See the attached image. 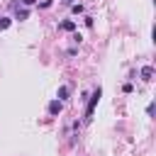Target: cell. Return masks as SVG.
Instances as JSON below:
<instances>
[{"mask_svg":"<svg viewBox=\"0 0 156 156\" xmlns=\"http://www.w3.org/2000/svg\"><path fill=\"white\" fill-rule=\"evenodd\" d=\"M100 98H102V88H95V90H93V95H88V105H85V122H90V117H93V112H95V107H98Z\"/></svg>","mask_w":156,"mask_h":156,"instance_id":"6da1fadb","label":"cell"},{"mask_svg":"<svg viewBox=\"0 0 156 156\" xmlns=\"http://www.w3.org/2000/svg\"><path fill=\"white\" fill-rule=\"evenodd\" d=\"M61 110H63V102H61V100H51V102H49V115H51V117H58Z\"/></svg>","mask_w":156,"mask_h":156,"instance_id":"7a4b0ae2","label":"cell"},{"mask_svg":"<svg viewBox=\"0 0 156 156\" xmlns=\"http://www.w3.org/2000/svg\"><path fill=\"white\" fill-rule=\"evenodd\" d=\"M58 29H63V32H76V22H73V20H63V22H58Z\"/></svg>","mask_w":156,"mask_h":156,"instance_id":"3957f363","label":"cell"},{"mask_svg":"<svg viewBox=\"0 0 156 156\" xmlns=\"http://www.w3.org/2000/svg\"><path fill=\"white\" fill-rule=\"evenodd\" d=\"M139 76H141V80H146V83H149V80L154 78V68H151V66H144V68L139 71Z\"/></svg>","mask_w":156,"mask_h":156,"instance_id":"277c9868","label":"cell"},{"mask_svg":"<svg viewBox=\"0 0 156 156\" xmlns=\"http://www.w3.org/2000/svg\"><path fill=\"white\" fill-rule=\"evenodd\" d=\"M56 95H58V98H56V100H61V102H66V100H68V95H71V90H68V88H66V85H61V88H58V93H56Z\"/></svg>","mask_w":156,"mask_h":156,"instance_id":"5b68a950","label":"cell"},{"mask_svg":"<svg viewBox=\"0 0 156 156\" xmlns=\"http://www.w3.org/2000/svg\"><path fill=\"white\" fill-rule=\"evenodd\" d=\"M27 17H29V12H27V10H20V7H17V15H15V20H20V22H22V20H27Z\"/></svg>","mask_w":156,"mask_h":156,"instance_id":"8992f818","label":"cell"},{"mask_svg":"<svg viewBox=\"0 0 156 156\" xmlns=\"http://www.w3.org/2000/svg\"><path fill=\"white\" fill-rule=\"evenodd\" d=\"M10 24H12V20H10V17H0V29H7Z\"/></svg>","mask_w":156,"mask_h":156,"instance_id":"52a82bcc","label":"cell"},{"mask_svg":"<svg viewBox=\"0 0 156 156\" xmlns=\"http://www.w3.org/2000/svg\"><path fill=\"white\" fill-rule=\"evenodd\" d=\"M71 10H73V15H80V12H83V5H80V2H78V5L73 2V5H71Z\"/></svg>","mask_w":156,"mask_h":156,"instance_id":"ba28073f","label":"cell"},{"mask_svg":"<svg viewBox=\"0 0 156 156\" xmlns=\"http://www.w3.org/2000/svg\"><path fill=\"white\" fill-rule=\"evenodd\" d=\"M122 90H124V93H132V90H134V85H132V83H124V85H122Z\"/></svg>","mask_w":156,"mask_h":156,"instance_id":"9c48e42d","label":"cell"},{"mask_svg":"<svg viewBox=\"0 0 156 156\" xmlns=\"http://www.w3.org/2000/svg\"><path fill=\"white\" fill-rule=\"evenodd\" d=\"M39 7H44V10H46V7H51V0H41V2H39Z\"/></svg>","mask_w":156,"mask_h":156,"instance_id":"30bf717a","label":"cell"},{"mask_svg":"<svg viewBox=\"0 0 156 156\" xmlns=\"http://www.w3.org/2000/svg\"><path fill=\"white\" fill-rule=\"evenodd\" d=\"M22 5H27V7H29V5H34V0H22Z\"/></svg>","mask_w":156,"mask_h":156,"instance_id":"8fae6325","label":"cell"},{"mask_svg":"<svg viewBox=\"0 0 156 156\" xmlns=\"http://www.w3.org/2000/svg\"><path fill=\"white\" fill-rule=\"evenodd\" d=\"M61 5H73V0H61Z\"/></svg>","mask_w":156,"mask_h":156,"instance_id":"7c38bea8","label":"cell"}]
</instances>
